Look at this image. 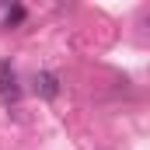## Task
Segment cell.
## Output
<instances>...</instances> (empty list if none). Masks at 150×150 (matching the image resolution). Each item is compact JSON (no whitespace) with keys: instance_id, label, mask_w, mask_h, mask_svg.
<instances>
[{"instance_id":"7a4b0ae2","label":"cell","mask_w":150,"mask_h":150,"mask_svg":"<svg viewBox=\"0 0 150 150\" xmlns=\"http://www.w3.org/2000/svg\"><path fill=\"white\" fill-rule=\"evenodd\" d=\"M35 87L42 91V98H56V91H59L52 74H38V77H35Z\"/></svg>"},{"instance_id":"6da1fadb","label":"cell","mask_w":150,"mask_h":150,"mask_svg":"<svg viewBox=\"0 0 150 150\" xmlns=\"http://www.w3.org/2000/svg\"><path fill=\"white\" fill-rule=\"evenodd\" d=\"M0 98H4V105H14V101L21 98L18 74H14V67H11V63H0Z\"/></svg>"},{"instance_id":"3957f363","label":"cell","mask_w":150,"mask_h":150,"mask_svg":"<svg viewBox=\"0 0 150 150\" xmlns=\"http://www.w3.org/2000/svg\"><path fill=\"white\" fill-rule=\"evenodd\" d=\"M25 18V7H11V14H7V25H18Z\"/></svg>"},{"instance_id":"277c9868","label":"cell","mask_w":150,"mask_h":150,"mask_svg":"<svg viewBox=\"0 0 150 150\" xmlns=\"http://www.w3.org/2000/svg\"><path fill=\"white\" fill-rule=\"evenodd\" d=\"M147 28H150V14H147Z\"/></svg>"}]
</instances>
